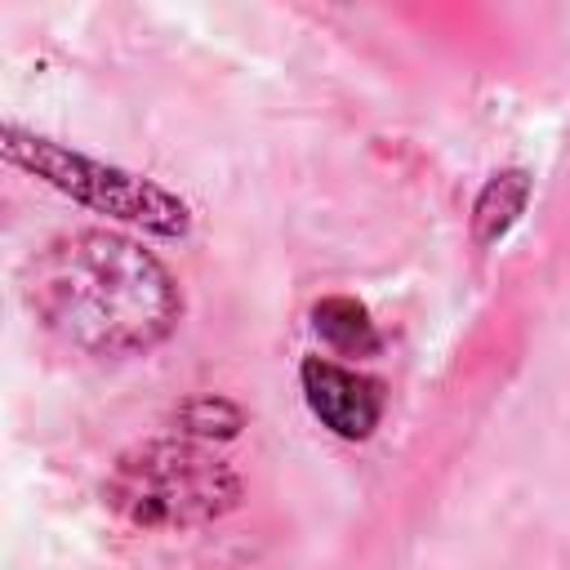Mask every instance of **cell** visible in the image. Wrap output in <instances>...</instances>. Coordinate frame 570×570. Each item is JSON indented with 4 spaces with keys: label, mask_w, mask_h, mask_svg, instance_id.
I'll list each match as a JSON object with an SVG mask.
<instances>
[{
    "label": "cell",
    "mask_w": 570,
    "mask_h": 570,
    "mask_svg": "<svg viewBox=\"0 0 570 570\" xmlns=\"http://www.w3.org/2000/svg\"><path fill=\"white\" fill-rule=\"evenodd\" d=\"M0 147H4V160L36 174L45 187L107 214V218H120L129 227H142L151 236H187L191 232V209L183 196H174L169 187L151 183V178H138L120 165H107V160H94L85 151H71L45 134H31L22 129L18 120H4L0 129Z\"/></svg>",
    "instance_id": "3957f363"
},
{
    "label": "cell",
    "mask_w": 570,
    "mask_h": 570,
    "mask_svg": "<svg viewBox=\"0 0 570 570\" xmlns=\"http://www.w3.org/2000/svg\"><path fill=\"white\" fill-rule=\"evenodd\" d=\"M245 485L236 468L191 436H160L125 450L102 485L116 517L142 530H187L227 517Z\"/></svg>",
    "instance_id": "7a4b0ae2"
},
{
    "label": "cell",
    "mask_w": 570,
    "mask_h": 570,
    "mask_svg": "<svg viewBox=\"0 0 570 570\" xmlns=\"http://www.w3.org/2000/svg\"><path fill=\"white\" fill-rule=\"evenodd\" d=\"M174 428L178 436H191V441H232L245 428V410L218 392H200L174 410Z\"/></svg>",
    "instance_id": "52a82bcc"
},
{
    "label": "cell",
    "mask_w": 570,
    "mask_h": 570,
    "mask_svg": "<svg viewBox=\"0 0 570 570\" xmlns=\"http://www.w3.org/2000/svg\"><path fill=\"white\" fill-rule=\"evenodd\" d=\"M312 330L338 356H379L383 352V334H379L370 307L356 303V298H347V294L316 298L312 303Z\"/></svg>",
    "instance_id": "8992f818"
},
{
    "label": "cell",
    "mask_w": 570,
    "mask_h": 570,
    "mask_svg": "<svg viewBox=\"0 0 570 570\" xmlns=\"http://www.w3.org/2000/svg\"><path fill=\"white\" fill-rule=\"evenodd\" d=\"M298 387H303L312 419L321 428H330L338 441H370L374 428L383 423L387 392L365 370H352V365H338L325 356H307L298 365Z\"/></svg>",
    "instance_id": "277c9868"
},
{
    "label": "cell",
    "mask_w": 570,
    "mask_h": 570,
    "mask_svg": "<svg viewBox=\"0 0 570 570\" xmlns=\"http://www.w3.org/2000/svg\"><path fill=\"white\" fill-rule=\"evenodd\" d=\"M31 316L89 356H138L160 347L183 321V289L134 236L85 227L45 240L22 263Z\"/></svg>",
    "instance_id": "6da1fadb"
},
{
    "label": "cell",
    "mask_w": 570,
    "mask_h": 570,
    "mask_svg": "<svg viewBox=\"0 0 570 570\" xmlns=\"http://www.w3.org/2000/svg\"><path fill=\"white\" fill-rule=\"evenodd\" d=\"M530 191H534L530 169H499V174H490L485 187L472 200V240L481 249H494L521 223V214L530 205Z\"/></svg>",
    "instance_id": "5b68a950"
}]
</instances>
